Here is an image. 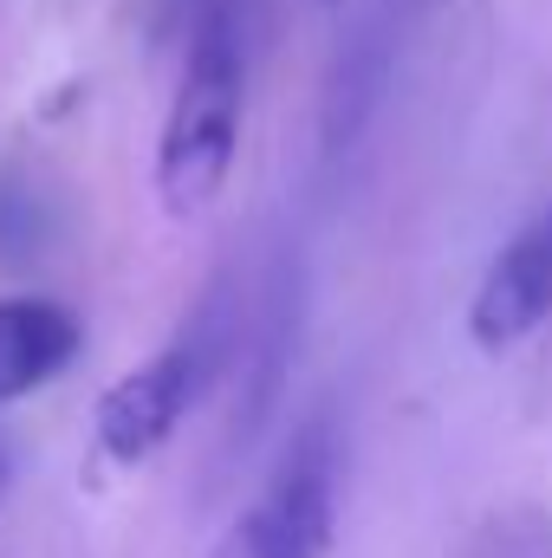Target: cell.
<instances>
[{"label":"cell","instance_id":"cell-1","mask_svg":"<svg viewBox=\"0 0 552 558\" xmlns=\"http://www.w3.org/2000/svg\"><path fill=\"white\" fill-rule=\"evenodd\" d=\"M241 39H235V20L221 7H208L195 20V39H189V59H182V78H176V98H169V118H163V137H156V195L176 221L202 215L228 169H235V149H241Z\"/></svg>","mask_w":552,"mask_h":558},{"label":"cell","instance_id":"cell-2","mask_svg":"<svg viewBox=\"0 0 552 558\" xmlns=\"http://www.w3.org/2000/svg\"><path fill=\"white\" fill-rule=\"evenodd\" d=\"M332 553V461L325 448H299L261 500L221 533L208 558H325Z\"/></svg>","mask_w":552,"mask_h":558},{"label":"cell","instance_id":"cell-3","mask_svg":"<svg viewBox=\"0 0 552 558\" xmlns=\"http://www.w3.org/2000/svg\"><path fill=\"white\" fill-rule=\"evenodd\" d=\"M195 390H202V351H195V344H169V351H156L149 364L124 371V377L98 397V416H92L98 454H105L111 468L149 461V454L176 435V422L195 403Z\"/></svg>","mask_w":552,"mask_h":558},{"label":"cell","instance_id":"cell-4","mask_svg":"<svg viewBox=\"0 0 552 558\" xmlns=\"http://www.w3.org/2000/svg\"><path fill=\"white\" fill-rule=\"evenodd\" d=\"M552 312V208H540L494 260L468 299V331L481 351H514Z\"/></svg>","mask_w":552,"mask_h":558},{"label":"cell","instance_id":"cell-5","mask_svg":"<svg viewBox=\"0 0 552 558\" xmlns=\"http://www.w3.org/2000/svg\"><path fill=\"white\" fill-rule=\"evenodd\" d=\"M79 351H85V325L72 305H59L46 292H7L0 299V403L46 390Z\"/></svg>","mask_w":552,"mask_h":558},{"label":"cell","instance_id":"cell-6","mask_svg":"<svg viewBox=\"0 0 552 558\" xmlns=\"http://www.w3.org/2000/svg\"><path fill=\"white\" fill-rule=\"evenodd\" d=\"M0 494H7V461H0Z\"/></svg>","mask_w":552,"mask_h":558}]
</instances>
